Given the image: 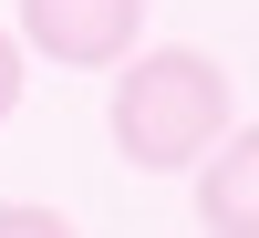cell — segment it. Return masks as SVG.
I'll list each match as a JSON object with an SVG mask.
<instances>
[{
  "label": "cell",
  "mask_w": 259,
  "mask_h": 238,
  "mask_svg": "<svg viewBox=\"0 0 259 238\" xmlns=\"http://www.w3.org/2000/svg\"><path fill=\"white\" fill-rule=\"evenodd\" d=\"M104 124H114V156H124V166H145V176H177V166H197L207 145L228 135V73L197 52V41L124 52Z\"/></svg>",
  "instance_id": "cell-1"
},
{
  "label": "cell",
  "mask_w": 259,
  "mask_h": 238,
  "mask_svg": "<svg viewBox=\"0 0 259 238\" xmlns=\"http://www.w3.org/2000/svg\"><path fill=\"white\" fill-rule=\"evenodd\" d=\"M21 41L73 73H114L145 41V0H21Z\"/></svg>",
  "instance_id": "cell-2"
},
{
  "label": "cell",
  "mask_w": 259,
  "mask_h": 238,
  "mask_svg": "<svg viewBox=\"0 0 259 238\" xmlns=\"http://www.w3.org/2000/svg\"><path fill=\"white\" fill-rule=\"evenodd\" d=\"M197 228L207 238H259V124H228L197 156Z\"/></svg>",
  "instance_id": "cell-3"
},
{
  "label": "cell",
  "mask_w": 259,
  "mask_h": 238,
  "mask_svg": "<svg viewBox=\"0 0 259 238\" xmlns=\"http://www.w3.org/2000/svg\"><path fill=\"white\" fill-rule=\"evenodd\" d=\"M0 238H83V228L62 218V207H31V197H11V207H0Z\"/></svg>",
  "instance_id": "cell-4"
},
{
  "label": "cell",
  "mask_w": 259,
  "mask_h": 238,
  "mask_svg": "<svg viewBox=\"0 0 259 238\" xmlns=\"http://www.w3.org/2000/svg\"><path fill=\"white\" fill-rule=\"evenodd\" d=\"M21 93H31V62H21V31H0V124L21 114Z\"/></svg>",
  "instance_id": "cell-5"
}]
</instances>
